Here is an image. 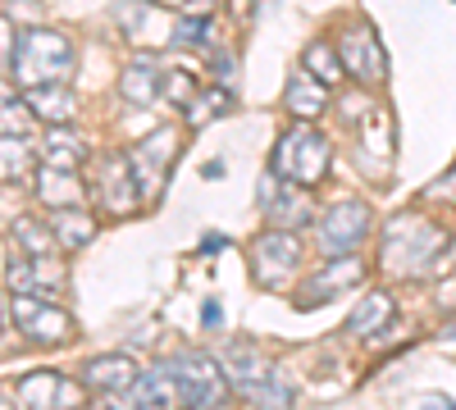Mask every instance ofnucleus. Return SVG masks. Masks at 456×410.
Returning <instances> with one entry per match:
<instances>
[{"mask_svg":"<svg viewBox=\"0 0 456 410\" xmlns=\"http://www.w3.org/2000/svg\"><path fill=\"white\" fill-rule=\"evenodd\" d=\"M201 36H210L206 14H187V19L174 28V46H201Z\"/></svg>","mask_w":456,"mask_h":410,"instance_id":"nucleus-30","label":"nucleus"},{"mask_svg":"<svg viewBox=\"0 0 456 410\" xmlns=\"http://www.w3.org/2000/svg\"><path fill=\"white\" fill-rule=\"evenodd\" d=\"M174 156H178V133H174V128L151 133L146 141H137L133 151H128V169H133V178H137L142 205H156L165 178H169V169H174Z\"/></svg>","mask_w":456,"mask_h":410,"instance_id":"nucleus-5","label":"nucleus"},{"mask_svg":"<svg viewBox=\"0 0 456 410\" xmlns=\"http://www.w3.org/2000/svg\"><path fill=\"white\" fill-rule=\"evenodd\" d=\"M443 251H447V233L438 229V223H429L420 214H397L384 229L379 260H384V269L397 274V278H420V274L434 269V260Z\"/></svg>","mask_w":456,"mask_h":410,"instance_id":"nucleus-1","label":"nucleus"},{"mask_svg":"<svg viewBox=\"0 0 456 410\" xmlns=\"http://www.w3.org/2000/svg\"><path fill=\"white\" fill-rule=\"evenodd\" d=\"M32 109H28V100L19 96V87H10L5 78H0V137H28V128H32Z\"/></svg>","mask_w":456,"mask_h":410,"instance_id":"nucleus-23","label":"nucleus"},{"mask_svg":"<svg viewBox=\"0 0 456 410\" xmlns=\"http://www.w3.org/2000/svg\"><path fill=\"white\" fill-rule=\"evenodd\" d=\"M14 397L23 406L46 410V406H73V401H78V388H73L64 374H55V369H37V374H23L14 383Z\"/></svg>","mask_w":456,"mask_h":410,"instance_id":"nucleus-11","label":"nucleus"},{"mask_svg":"<svg viewBox=\"0 0 456 410\" xmlns=\"http://www.w3.org/2000/svg\"><path fill=\"white\" fill-rule=\"evenodd\" d=\"M452 197H456V173H447V178H438V182H434L429 201H452Z\"/></svg>","mask_w":456,"mask_h":410,"instance_id":"nucleus-33","label":"nucleus"},{"mask_svg":"<svg viewBox=\"0 0 456 410\" xmlns=\"http://www.w3.org/2000/svg\"><path fill=\"white\" fill-rule=\"evenodd\" d=\"M265 210H270L274 229H301V223H311V197L301 188H274V197L265 201Z\"/></svg>","mask_w":456,"mask_h":410,"instance_id":"nucleus-19","label":"nucleus"},{"mask_svg":"<svg viewBox=\"0 0 456 410\" xmlns=\"http://www.w3.org/2000/svg\"><path fill=\"white\" fill-rule=\"evenodd\" d=\"M274 173L297 182V188H311L329 173V141L306 119H297V128H288L274 146Z\"/></svg>","mask_w":456,"mask_h":410,"instance_id":"nucleus-3","label":"nucleus"},{"mask_svg":"<svg viewBox=\"0 0 456 410\" xmlns=\"http://www.w3.org/2000/svg\"><path fill=\"white\" fill-rule=\"evenodd\" d=\"M306 68L315 73L320 83H329V87L342 78V60H338V51H333L329 42H311V46H306Z\"/></svg>","mask_w":456,"mask_h":410,"instance_id":"nucleus-28","label":"nucleus"},{"mask_svg":"<svg viewBox=\"0 0 456 410\" xmlns=\"http://www.w3.org/2000/svg\"><path fill=\"white\" fill-rule=\"evenodd\" d=\"M297 260H301V242L292 237V229H274L251 246V269L260 287H283L297 269Z\"/></svg>","mask_w":456,"mask_h":410,"instance_id":"nucleus-8","label":"nucleus"},{"mask_svg":"<svg viewBox=\"0 0 456 410\" xmlns=\"http://www.w3.org/2000/svg\"><path fill=\"white\" fill-rule=\"evenodd\" d=\"M32 169V151L23 137H0V182H19Z\"/></svg>","mask_w":456,"mask_h":410,"instance_id":"nucleus-27","label":"nucleus"},{"mask_svg":"<svg viewBox=\"0 0 456 410\" xmlns=\"http://www.w3.org/2000/svg\"><path fill=\"white\" fill-rule=\"evenodd\" d=\"M51 229H55V242H60L64 251H78V246H87V242H92L96 219H92L83 205H60V210H55V219H51Z\"/></svg>","mask_w":456,"mask_h":410,"instance_id":"nucleus-18","label":"nucleus"},{"mask_svg":"<svg viewBox=\"0 0 456 410\" xmlns=\"http://www.w3.org/2000/svg\"><path fill=\"white\" fill-rule=\"evenodd\" d=\"M23 100L37 119L46 124H69L78 115V96L69 92V83H42V87H23Z\"/></svg>","mask_w":456,"mask_h":410,"instance_id":"nucleus-13","label":"nucleus"},{"mask_svg":"<svg viewBox=\"0 0 456 410\" xmlns=\"http://www.w3.org/2000/svg\"><path fill=\"white\" fill-rule=\"evenodd\" d=\"M283 105H288V115L292 119H315V115H324V105H329V83H320L315 73L306 78V73H297V78L288 83V96H283Z\"/></svg>","mask_w":456,"mask_h":410,"instance_id":"nucleus-15","label":"nucleus"},{"mask_svg":"<svg viewBox=\"0 0 456 410\" xmlns=\"http://www.w3.org/2000/svg\"><path fill=\"white\" fill-rule=\"evenodd\" d=\"M201 324H206V328H219V301H206V306H201Z\"/></svg>","mask_w":456,"mask_h":410,"instance_id":"nucleus-34","label":"nucleus"},{"mask_svg":"<svg viewBox=\"0 0 456 410\" xmlns=\"http://www.w3.org/2000/svg\"><path fill=\"white\" fill-rule=\"evenodd\" d=\"M10 319L32 347H60V342L73 338V319L55 301H42L37 292H14L10 296Z\"/></svg>","mask_w":456,"mask_h":410,"instance_id":"nucleus-4","label":"nucleus"},{"mask_svg":"<svg viewBox=\"0 0 456 410\" xmlns=\"http://www.w3.org/2000/svg\"><path fill=\"white\" fill-rule=\"evenodd\" d=\"M133 188H137V178H133V169H128V156H110L105 169H101V197H105V205H110L114 214L133 210L137 197H142V192H133Z\"/></svg>","mask_w":456,"mask_h":410,"instance_id":"nucleus-14","label":"nucleus"},{"mask_svg":"<svg viewBox=\"0 0 456 410\" xmlns=\"http://www.w3.org/2000/svg\"><path fill=\"white\" fill-rule=\"evenodd\" d=\"M37 197H42L46 205H83V182L73 178V169H55V165H42L37 169Z\"/></svg>","mask_w":456,"mask_h":410,"instance_id":"nucleus-16","label":"nucleus"},{"mask_svg":"<svg viewBox=\"0 0 456 410\" xmlns=\"http://www.w3.org/2000/svg\"><path fill=\"white\" fill-rule=\"evenodd\" d=\"M133 379H137L133 356H96V360H87V365H83V388H92V392H110V397H119V392H128V388H133Z\"/></svg>","mask_w":456,"mask_h":410,"instance_id":"nucleus-12","label":"nucleus"},{"mask_svg":"<svg viewBox=\"0 0 456 410\" xmlns=\"http://www.w3.org/2000/svg\"><path fill=\"white\" fill-rule=\"evenodd\" d=\"M338 60H342V73H352L356 83L374 87V83H384V46H379V36L370 23H352L347 32H342V42H338Z\"/></svg>","mask_w":456,"mask_h":410,"instance_id":"nucleus-7","label":"nucleus"},{"mask_svg":"<svg viewBox=\"0 0 456 410\" xmlns=\"http://www.w3.org/2000/svg\"><path fill=\"white\" fill-rule=\"evenodd\" d=\"M14 46H19V36H14V23L0 14V68L14 64Z\"/></svg>","mask_w":456,"mask_h":410,"instance_id":"nucleus-32","label":"nucleus"},{"mask_svg":"<svg viewBox=\"0 0 456 410\" xmlns=\"http://www.w3.org/2000/svg\"><path fill=\"white\" fill-rule=\"evenodd\" d=\"M10 68H14L19 87L69 83L73 78V42L64 32H55V28H28V32H19Z\"/></svg>","mask_w":456,"mask_h":410,"instance_id":"nucleus-2","label":"nucleus"},{"mask_svg":"<svg viewBox=\"0 0 456 410\" xmlns=\"http://www.w3.org/2000/svg\"><path fill=\"white\" fill-rule=\"evenodd\" d=\"M361 278H365V260H356L352 251L338 255L320 274H311V283L301 287V306H324V301H333V296H342L347 287H356Z\"/></svg>","mask_w":456,"mask_h":410,"instance_id":"nucleus-10","label":"nucleus"},{"mask_svg":"<svg viewBox=\"0 0 456 410\" xmlns=\"http://www.w3.org/2000/svg\"><path fill=\"white\" fill-rule=\"evenodd\" d=\"M10 292H37V269H32V255H14L10 269H5Z\"/></svg>","mask_w":456,"mask_h":410,"instance_id":"nucleus-29","label":"nucleus"},{"mask_svg":"<svg viewBox=\"0 0 456 410\" xmlns=\"http://www.w3.org/2000/svg\"><path fill=\"white\" fill-rule=\"evenodd\" d=\"M224 109H233V92L228 87H206L197 100H187V124H210V119H219Z\"/></svg>","mask_w":456,"mask_h":410,"instance_id":"nucleus-26","label":"nucleus"},{"mask_svg":"<svg viewBox=\"0 0 456 410\" xmlns=\"http://www.w3.org/2000/svg\"><path fill=\"white\" fill-rule=\"evenodd\" d=\"M10 233H14V242H19L28 255H55V229H46V223H37V219L19 214Z\"/></svg>","mask_w":456,"mask_h":410,"instance_id":"nucleus-25","label":"nucleus"},{"mask_svg":"<svg viewBox=\"0 0 456 410\" xmlns=\"http://www.w3.org/2000/svg\"><path fill=\"white\" fill-rule=\"evenodd\" d=\"M169 374L178 383V401H187V406H224L228 401V379L215 369L210 356L183 351L169 360Z\"/></svg>","mask_w":456,"mask_h":410,"instance_id":"nucleus-6","label":"nucleus"},{"mask_svg":"<svg viewBox=\"0 0 456 410\" xmlns=\"http://www.w3.org/2000/svg\"><path fill=\"white\" fill-rule=\"evenodd\" d=\"M388 319H393V296L388 292H370L365 301L347 315V333H361V338H365V333L384 328Z\"/></svg>","mask_w":456,"mask_h":410,"instance_id":"nucleus-24","label":"nucleus"},{"mask_svg":"<svg viewBox=\"0 0 456 410\" xmlns=\"http://www.w3.org/2000/svg\"><path fill=\"white\" fill-rule=\"evenodd\" d=\"M192 87H197V83L187 78V73H165V87H160V92H165V96H169L174 105H187V96H192Z\"/></svg>","mask_w":456,"mask_h":410,"instance_id":"nucleus-31","label":"nucleus"},{"mask_svg":"<svg viewBox=\"0 0 456 410\" xmlns=\"http://www.w3.org/2000/svg\"><path fill=\"white\" fill-rule=\"evenodd\" d=\"M228 374H233V383H238V392H242V388H251V383H265V379H270L274 365L265 360L256 347L233 342V347H228Z\"/></svg>","mask_w":456,"mask_h":410,"instance_id":"nucleus-21","label":"nucleus"},{"mask_svg":"<svg viewBox=\"0 0 456 410\" xmlns=\"http://www.w3.org/2000/svg\"><path fill=\"white\" fill-rule=\"evenodd\" d=\"M160 87H165V73L151 64V60H133L128 68H124V83H119V92L133 100V105H151L160 96Z\"/></svg>","mask_w":456,"mask_h":410,"instance_id":"nucleus-20","label":"nucleus"},{"mask_svg":"<svg viewBox=\"0 0 456 410\" xmlns=\"http://www.w3.org/2000/svg\"><path fill=\"white\" fill-rule=\"evenodd\" d=\"M128 406H174L178 401V383L169 374V365L165 369H151V374H137L133 388L124 392Z\"/></svg>","mask_w":456,"mask_h":410,"instance_id":"nucleus-17","label":"nucleus"},{"mask_svg":"<svg viewBox=\"0 0 456 410\" xmlns=\"http://www.w3.org/2000/svg\"><path fill=\"white\" fill-rule=\"evenodd\" d=\"M83 156H87V141L69 124H51V133H46V165L73 169V165H83Z\"/></svg>","mask_w":456,"mask_h":410,"instance_id":"nucleus-22","label":"nucleus"},{"mask_svg":"<svg viewBox=\"0 0 456 410\" xmlns=\"http://www.w3.org/2000/svg\"><path fill=\"white\" fill-rule=\"evenodd\" d=\"M370 205L365 201H342V205H333L329 214H324V223H320V246L329 251V255H347V251H356L365 237H370Z\"/></svg>","mask_w":456,"mask_h":410,"instance_id":"nucleus-9","label":"nucleus"}]
</instances>
